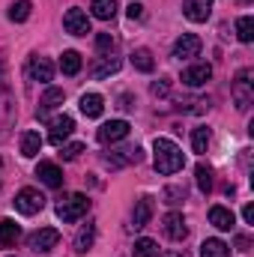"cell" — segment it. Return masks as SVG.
I'll list each match as a JSON object with an SVG mask.
<instances>
[{
  "label": "cell",
  "instance_id": "cell-1",
  "mask_svg": "<svg viewBox=\"0 0 254 257\" xmlns=\"http://www.w3.org/2000/svg\"><path fill=\"white\" fill-rule=\"evenodd\" d=\"M153 153H156V156H153V165H156V171H159V174H165V177H171V174L183 171V165H186L183 150H180L171 138H156Z\"/></svg>",
  "mask_w": 254,
  "mask_h": 257
},
{
  "label": "cell",
  "instance_id": "cell-2",
  "mask_svg": "<svg viewBox=\"0 0 254 257\" xmlns=\"http://www.w3.org/2000/svg\"><path fill=\"white\" fill-rule=\"evenodd\" d=\"M15 126V96L9 87V75H6V60L0 54V144L9 138V128Z\"/></svg>",
  "mask_w": 254,
  "mask_h": 257
},
{
  "label": "cell",
  "instance_id": "cell-3",
  "mask_svg": "<svg viewBox=\"0 0 254 257\" xmlns=\"http://www.w3.org/2000/svg\"><path fill=\"white\" fill-rule=\"evenodd\" d=\"M90 212V197L81 192L75 194H66L63 200L57 203V215H60V221H66V224H72V221H78V218H84Z\"/></svg>",
  "mask_w": 254,
  "mask_h": 257
},
{
  "label": "cell",
  "instance_id": "cell-4",
  "mask_svg": "<svg viewBox=\"0 0 254 257\" xmlns=\"http://www.w3.org/2000/svg\"><path fill=\"white\" fill-rule=\"evenodd\" d=\"M251 78H254L251 69H242L236 75V81H233V102H236L239 111H248L254 105V81Z\"/></svg>",
  "mask_w": 254,
  "mask_h": 257
},
{
  "label": "cell",
  "instance_id": "cell-5",
  "mask_svg": "<svg viewBox=\"0 0 254 257\" xmlns=\"http://www.w3.org/2000/svg\"><path fill=\"white\" fill-rule=\"evenodd\" d=\"M57 242H60V230H57V227H39V230H33V233L27 236V245H30V251H36V254L51 251Z\"/></svg>",
  "mask_w": 254,
  "mask_h": 257
},
{
  "label": "cell",
  "instance_id": "cell-6",
  "mask_svg": "<svg viewBox=\"0 0 254 257\" xmlns=\"http://www.w3.org/2000/svg\"><path fill=\"white\" fill-rule=\"evenodd\" d=\"M12 203H15V209L21 215H36V212H42L45 197H42V192H36V189H21V192L15 194Z\"/></svg>",
  "mask_w": 254,
  "mask_h": 257
},
{
  "label": "cell",
  "instance_id": "cell-7",
  "mask_svg": "<svg viewBox=\"0 0 254 257\" xmlns=\"http://www.w3.org/2000/svg\"><path fill=\"white\" fill-rule=\"evenodd\" d=\"M200 48H203L200 36H194V33H183V36L174 42V57H177V60H191V57L200 54Z\"/></svg>",
  "mask_w": 254,
  "mask_h": 257
},
{
  "label": "cell",
  "instance_id": "cell-8",
  "mask_svg": "<svg viewBox=\"0 0 254 257\" xmlns=\"http://www.w3.org/2000/svg\"><path fill=\"white\" fill-rule=\"evenodd\" d=\"M63 27H66V33H72V36H87L90 33V18H87L84 9H69L63 15Z\"/></svg>",
  "mask_w": 254,
  "mask_h": 257
},
{
  "label": "cell",
  "instance_id": "cell-9",
  "mask_svg": "<svg viewBox=\"0 0 254 257\" xmlns=\"http://www.w3.org/2000/svg\"><path fill=\"white\" fill-rule=\"evenodd\" d=\"M162 227H165V236H168V239H174V242H183V239L189 236L186 218H183L180 212H168V215H165V221H162Z\"/></svg>",
  "mask_w": 254,
  "mask_h": 257
},
{
  "label": "cell",
  "instance_id": "cell-10",
  "mask_svg": "<svg viewBox=\"0 0 254 257\" xmlns=\"http://www.w3.org/2000/svg\"><path fill=\"white\" fill-rule=\"evenodd\" d=\"M126 135H129V123L126 120H111V123H105V126L96 132L99 144H117V141H123Z\"/></svg>",
  "mask_w": 254,
  "mask_h": 257
},
{
  "label": "cell",
  "instance_id": "cell-11",
  "mask_svg": "<svg viewBox=\"0 0 254 257\" xmlns=\"http://www.w3.org/2000/svg\"><path fill=\"white\" fill-rule=\"evenodd\" d=\"M212 78V66L209 63H194L189 69H183V84L186 87H203Z\"/></svg>",
  "mask_w": 254,
  "mask_h": 257
},
{
  "label": "cell",
  "instance_id": "cell-12",
  "mask_svg": "<svg viewBox=\"0 0 254 257\" xmlns=\"http://www.w3.org/2000/svg\"><path fill=\"white\" fill-rule=\"evenodd\" d=\"M75 132V120L69 117V114H63V117H54L51 120V135H48V141L54 144V147H60L66 138Z\"/></svg>",
  "mask_w": 254,
  "mask_h": 257
},
{
  "label": "cell",
  "instance_id": "cell-13",
  "mask_svg": "<svg viewBox=\"0 0 254 257\" xmlns=\"http://www.w3.org/2000/svg\"><path fill=\"white\" fill-rule=\"evenodd\" d=\"M36 177H39V183H45L48 189H60V186H63V171H60L54 162H39Z\"/></svg>",
  "mask_w": 254,
  "mask_h": 257
},
{
  "label": "cell",
  "instance_id": "cell-14",
  "mask_svg": "<svg viewBox=\"0 0 254 257\" xmlns=\"http://www.w3.org/2000/svg\"><path fill=\"white\" fill-rule=\"evenodd\" d=\"M27 72H30V78H33V81H39V84H48V81L54 78V63H51L48 57H30Z\"/></svg>",
  "mask_w": 254,
  "mask_h": 257
},
{
  "label": "cell",
  "instance_id": "cell-15",
  "mask_svg": "<svg viewBox=\"0 0 254 257\" xmlns=\"http://www.w3.org/2000/svg\"><path fill=\"white\" fill-rule=\"evenodd\" d=\"M183 12L189 21H206L212 15V0H186Z\"/></svg>",
  "mask_w": 254,
  "mask_h": 257
},
{
  "label": "cell",
  "instance_id": "cell-16",
  "mask_svg": "<svg viewBox=\"0 0 254 257\" xmlns=\"http://www.w3.org/2000/svg\"><path fill=\"white\" fill-rule=\"evenodd\" d=\"M150 218H153V200H150V197H141V200L135 203V212H132V227L141 230V227L150 224Z\"/></svg>",
  "mask_w": 254,
  "mask_h": 257
},
{
  "label": "cell",
  "instance_id": "cell-17",
  "mask_svg": "<svg viewBox=\"0 0 254 257\" xmlns=\"http://www.w3.org/2000/svg\"><path fill=\"white\" fill-rule=\"evenodd\" d=\"M209 224L218 227V230H233L236 215H233L227 206H212V209H209Z\"/></svg>",
  "mask_w": 254,
  "mask_h": 257
},
{
  "label": "cell",
  "instance_id": "cell-18",
  "mask_svg": "<svg viewBox=\"0 0 254 257\" xmlns=\"http://www.w3.org/2000/svg\"><path fill=\"white\" fill-rule=\"evenodd\" d=\"M60 102H63V90H60V87H48V90H45V96H42V102H39L36 117H39V120H45V117H48V111H51V108H57Z\"/></svg>",
  "mask_w": 254,
  "mask_h": 257
},
{
  "label": "cell",
  "instance_id": "cell-19",
  "mask_svg": "<svg viewBox=\"0 0 254 257\" xmlns=\"http://www.w3.org/2000/svg\"><path fill=\"white\" fill-rule=\"evenodd\" d=\"M18 239H21V227L12 218H3L0 221V248H12Z\"/></svg>",
  "mask_w": 254,
  "mask_h": 257
},
{
  "label": "cell",
  "instance_id": "cell-20",
  "mask_svg": "<svg viewBox=\"0 0 254 257\" xmlns=\"http://www.w3.org/2000/svg\"><path fill=\"white\" fill-rule=\"evenodd\" d=\"M42 150V135L39 132H24L21 135V156L24 159H36Z\"/></svg>",
  "mask_w": 254,
  "mask_h": 257
},
{
  "label": "cell",
  "instance_id": "cell-21",
  "mask_svg": "<svg viewBox=\"0 0 254 257\" xmlns=\"http://www.w3.org/2000/svg\"><path fill=\"white\" fill-rule=\"evenodd\" d=\"M102 108H105V99H102L99 93H84V96H81V114H84V117H99Z\"/></svg>",
  "mask_w": 254,
  "mask_h": 257
},
{
  "label": "cell",
  "instance_id": "cell-22",
  "mask_svg": "<svg viewBox=\"0 0 254 257\" xmlns=\"http://www.w3.org/2000/svg\"><path fill=\"white\" fill-rule=\"evenodd\" d=\"M93 242H96V224L93 221H87L81 230H78V236H75V251H90L93 248Z\"/></svg>",
  "mask_w": 254,
  "mask_h": 257
},
{
  "label": "cell",
  "instance_id": "cell-23",
  "mask_svg": "<svg viewBox=\"0 0 254 257\" xmlns=\"http://www.w3.org/2000/svg\"><path fill=\"white\" fill-rule=\"evenodd\" d=\"M132 257H162L159 242L150 239V236H141V239L135 242V248H132Z\"/></svg>",
  "mask_w": 254,
  "mask_h": 257
},
{
  "label": "cell",
  "instance_id": "cell-24",
  "mask_svg": "<svg viewBox=\"0 0 254 257\" xmlns=\"http://www.w3.org/2000/svg\"><path fill=\"white\" fill-rule=\"evenodd\" d=\"M90 9H93V15H96L99 21H111V18L117 15V0H93Z\"/></svg>",
  "mask_w": 254,
  "mask_h": 257
},
{
  "label": "cell",
  "instance_id": "cell-25",
  "mask_svg": "<svg viewBox=\"0 0 254 257\" xmlns=\"http://www.w3.org/2000/svg\"><path fill=\"white\" fill-rule=\"evenodd\" d=\"M132 66H135L138 72H153V69H156V60H153L150 48H135V51H132Z\"/></svg>",
  "mask_w": 254,
  "mask_h": 257
},
{
  "label": "cell",
  "instance_id": "cell-26",
  "mask_svg": "<svg viewBox=\"0 0 254 257\" xmlns=\"http://www.w3.org/2000/svg\"><path fill=\"white\" fill-rule=\"evenodd\" d=\"M200 257H230V245L221 239H206L200 245Z\"/></svg>",
  "mask_w": 254,
  "mask_h": 257
},
{
  "label": "cell",
  "instance_id": "cell-27",
  "mask_svg": "<svg viewBox=\"0 0 254 257\" xmlns=\"http://www.w3.org/2000/svg\"><path fill=\"white\" fill-rule=\"evenodd\" d=\"M117 69H120V60L111 57V54H105V57H99V63L93 66V78H108V75H114Z\"/></svg>",
  "mask_w": 254,
  "mask_h": 257
},
{
  "label": "cell",
  "instance_id": "cell-28",
  "mask_svg": "<svg viewBox=\"0 0 254 257\" xmlns=\"http://www.w3.org/2000/svg\"><path fill=\"white\" fill-rule=\"evenodd\" d=\"M60 72H63V75H78V72H81V54H78V51H63V57H60Z\"/></svg>",
  "mask_w": 254,
  "mask_h": 257
},
{
  "label": "cell",
  "instance_id": "cell-29",
  "mask_svg": "<svg viewBox=\"0 0 254 257\" xmlns=\"http://www.w3.org/2000/svg\"><path fill=\"white\" fill-rule=\"evenodd\" d=\"M30 9H33V3L30 0H15L12 6H9V21H27L30 18Z\"/></svg>",
  "mask_w": 254,
  "mask_h": 257
},
{
  "label": "cell",
  "instance_id": "cell-30",
  "mask_svg": "<svg viewBox=\"0 0 254 257\" xmlns=\"http://www.w3.org/2000/svg\"><path fill=\"white\" fill-rule=\"evenodd\" d=\"M236 36H239V42H251L254 39V18L251 15H242L236 21Z\"/></svg>",
  "mask_w": 254,
  "mask_h": 257
},
{
  "label": "cell",
  "instance_id": "cell-31",
  "mask_svg": "<svg viewBox=\"0 0 254 257\" xmlns=\"http://www.w3.org/2000/svg\"><path fill=\"white\" fill-rule=\"evenodd\" d=\"M194 177H197V189L203 194H209L212 192V171L206 168V165H197L194 168Z\"/></svg>",
  "mask_w": 254,
  "mask_h": 257
},
{
  "label": "cell",
  "instance_id": "cell-32",
  "mask_svg": "<svg viewBox=\"0 0 254 257\" xmlns=\"http://www.w3.org/2000/svg\"><path fill=\"white\" fill-rule=\"evenodd\" d=\"M191 147H194V153H206V147H209V128L206 126H197L191 132Z\"/></svg>",
  "mask_w": 254,
  "mask_h": 257
},
{
  "label": "cell",
  "instance_id": "cell-33",
  "mask_svg": "<svg viewBox=\"0 0 254 257\" xmlns=\"http://www.w3.org/2000/svg\"><path fill=\"white\" fill-rule=\"evenodd\" d=\"M162 197H165V203L177 206V203H183V200H186V189H180V186H168Z\"/></svg>",
  "mask_w": 254,
  "mask_h": 257
},
{
  "label": "cell",
  "instance_id": "cell-34",
  "mask_svg": "<svg viewBox=\"0 0 254 257\" xmlns=\"http://www.w3.org/2000/svg\"><path fill=\"white\" fill-rule=\"evenodd\" d=\"M114 45H117V39H114L111 33H99V36H96V48H99L102 54H108V51H114Z\"/></svg>",
  "mask_w": 254,
  "mask_h": 257
},
{
  "label": "cell",
  "instance_id": "cell-35",
  "mask_svg": "<svg viewBox=\"0 0 254 257\" xmlns=\"http://www.w3.org/2000/svg\"><path fill=\"white\" fill-rule=\"evenodd\" d=\"M81 153H84V144H69V147H63V153H60V156H63L66 162H75Z\"/></svg>",
  "mask_w": 254,
  "mask_h": 257
},
{
  "label": "cell",
  "instance_id": "cell-36",
  "mask_svg": "<svg viewBox=\"0 0 254 257\" xmlns=\"http://www.w3.org/2000/svg\"><path fill=\"white\" fill-rule=\"evenodd\" d=\"M150 93H153V96H168V93H171V81H168V78L156 81V84L150 87Z\"/></svg>",
  "mask_w": 254,
  "mask_h": 257
},
{
  "label": "cell",
  "instance_id": "cell-37",
  "mask_svg": "<svg viewBox=\"0 0 254 257\" xmlns=\"http://www.w3.org/2000/svg\"><path fill=\"white\" fill-rule=\"evenodd\" d=\"M126 15L132 18V21H138V18H144V3H129Z\"/></svg>",
  "mask_w": 254,
  "mask_h": 257
},
{
  "label": "cell",
  "instance_id": "cell-38",
  "mask_svg": "<svg viewBox=\"0 0 254 257\" xmlns=\"http://www.w3.org/2000/svg\"><path fill=\"white\" fill-rule=\"evenodd\" d=\"M242 218H245V224H254V206H251V203H245V209H242Z\"/></svg>",
  "mask_w": 254,
  "mask_h": 257
},
{
  "label": "cell",
  "instance_id": "cell-39",
  "mask_svg": "<svg viewBox=\"0 0 254 257\" xmlns=\"http://www.w3.org/2000/svg\"><path fill=\"white\" fill-rule=\"evenodd\" d=\"M120 102H123V105H120V108H123V111H129V108H135V105H132V96H123V99H120Z\"/></svg>",
  "mask_w": 254,
  "mask_h": 257
},
{
  "label": "cell",
  "instance_id": "cell-40",
  "mask_svg": "<svg viewBox=\"0 0 254 257\" xmlns=\"http://www.w3.org/2000/svg\"><path fill=\"white\" fill-rule=\"evenodd\" d=\"M236 245H239V248L245 251V248H248V236H236Z\"/></svg>",
  "mask_w": 254,
  "mask_h": 257
},
{
  "label": "cell",
  "instance_id": "cell-41",
  "mask_svg": "<svg viewBox=\"0 0 254 257\" xmlns=\"http://www.w3.org/2000/svg\"><path fill=\"white\" fill-rule=\"evenodd\" d=\"M165 257H183V254L180 251H171V254H165Z\"/></svg>",
  "mask_w": 254,
  "mask_h": 257
},
{
  "label": "cell",
  "instance_id": "cell-42",
  "mask_svg": "<svg viewBox=\"0 0 254 257\" xmlns=\"http://www.w3.org/2000/svg\"><path fill=\"white\" fill-rule=\"evenodd\" d=\"M0 186H3V180H0Z\"/></svg>",
  "mask_w": 254,
  "mask_h": 257
}]
</instances>
